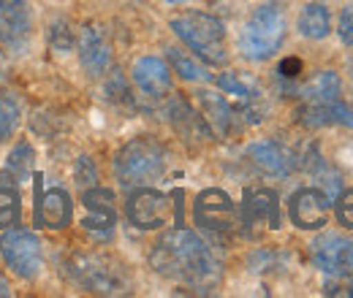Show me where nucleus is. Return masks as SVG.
<instances>
[{
  "mask_svg": "<svg viewBox=\"0 0 353 298\" xmlns=\"http://www.w3.org/2000/svg\"><path fill=\"white\" fill-rule=\"evenodd\" d=\"M150 263L161 277L188 285H212L218 277V263L199 233L188 228L166 231L150 253Z\"/></svg>",
  "mask_w": 353,
  "mask_h": 298,
  "instance_id": "f257e3e1",
  "label": "nucleus"
},
{
  "mask_svg": "<svg viewBox=\"0 0 353 298\" xmlns=\"http://www.w3.org/2000/svg\"><path fill=\"white\" fill-rule=\"evenodd\" d=\"M172 30L199 60L210 65H223L228 60L225 28L218 17L204 14V11H188L172 19Z\"/></svg>",
  "mask_w": 353,
  "mask_h": 298,
  "instance_id": "f03ea898",
  "label": "nucleus"
},
{
  "mask_svg": "<svg viewBox=\"0 0 353 298\" xmlns=\"http://www.w3.org/2000/svg\"><path fill=\"white\" fill-rule=\"evenodd\" d=\"M163 171H166V149L152 136H139L128 141L114 158V173L123 187L150 184L161 179Z\"/></svg>",
  "mask_w": 353,
  "mask_h": 298,
  "instance_id": "7ed1b4c3",
  "label": "nucleus"
},
{
  "mask_svg": "<svg viewBox=\"0 0 353 298\" xmlns=\"http://www.w3.org/2000/svg\"><path fill=\"white\" fill-rule=\"evenodd\" d=\"M285 41V17L277 6H259L242 33H239V52L242 57L253 60V63H264L269 60Z\"/></svg>",
  "mask_w": 353,
  "mask_h": 298,
  "instance_id": "20e7f679",
  "label": "nucleus"
},
{
  "mask_svg": "<svg viewBox=\"0 0 353 298\" xmlns=\"http://www.w3.org/2000/svg\"><path fill=\"white\" fill-rule=\"evenodd\" d=\"M71 274L82 288H88L90 293H101V296H120L128 288L123 266H117L112 257L95 255V253L74 255Z\"/></svg>",
  "mask_w": 353,
  "mask_h": 298,
  "instance_id": "39448f33",
  "label": "nucleus"
},
{
  "mask_svg": "<svg viewBox=\"0 0 353 298\" xmlns=\"http://www.w3.org/2000/svg\"><path fill=\"white\" fill-rule=\"evenodd\" d=\"M0 255L6 260V266L22 277V279H36L41 274L44 255H41V242L36 239L33 231L25 228H8L0 236Z\"/></svg>",
  "mask_w": 353,
  "mask_h": 298,
  "instance_id": "423d86ee",
  "label": "nucleus"
},
{
  "mask_svg": "<svg viewBox=\"0 0 353 298\" xmlns=\"http://www.w3.org/2000/svg\"><path fill=\"white\" fill-rule=\"evenodd\" d=\"M193 217H196L199 228H204L207 233H215V236H231L239 225L236 206H234L231 195L218 190V187L199 193V198L193 204Z\"/></svg>",
  "mask_w": 353,
  "mask_h": 298,
  "instance_id": "0eeeda50",
  "label": "nucleus"
},
{
  "mask_svg": "<svg viewBox=\"0 0 353 298\" xmlns=\"http://www.w3.org/2000/svg\"><path fill=\"white\" fill-rule=\"evenodd\" d=\"M218 87L234 98V111H239L248 123H261L266 114V100L259 82L253 76L228 71L218 79Z\"/></svg>",
  "mask_w": 353,
  "mask_h": 298,
  "instance_id": "6e6552de",
  "label": "nucleus"
},
{
  "mask_svg": "<svg viewBox=\"0 0 353 298\" xmlns=\"http://www.w3.org/2000/svg\"><path fill=\"white\" fill-rule=\"evenodd\" d=\"M315 266L337 279H353V242L337 233H323L312 242Z\"/></svg>",
  "mask_w": 353,
  "mask_h": 298,
  "instance_id": "1a4fd4ad",
  "label": "nucleus"
},
{
  "mask_svg": "<svg viewBox=\"0 0 353 298\" xmlns=\"http://www.w3.org/2000/svg\"><path fill=\"white\" fill-rule=\"evenodd\" d=\"M128 220L131 225L141 228V231H155V228H163L172 217V204H169V195L152 190V187H139L128 198Z\"/></svg>",
  "mask_w": 353,
  "mask_h": 298,
  "instance_id": "9d476101",
  "label": "nucleus"
},
{
  "mask_svg": "<svg viewBox=\"0 0 353 298\" xmlns=\"http://www.w3.org/2000/svg\"><path fill=\"white\" fill-rule=\"evenodd\" d=\"M85 204V217H82V228L92 233L95 239H109L114 233V193L106 187H88L82 195Z\"/></svg>",
  "mask_w": 353,
  "mask_h": 298,
  "instance_id": "9b49d317",
  "label": "nucleus"
},
{
  "mask_svg": "<svg viewBox=\"0 0 353 298\" xmlns=\"http://www.w3.org/2000/svg\"><path fill=\"white\" fill-rule=\"evenodd\" d=\"M329 195L318 187H302L291 195V204H288V214H291V222L302 231H318L326 225L329 220Z\"/></svg>",
  "mask_w": 353,
  "mask_h": 298,
  "instance_id": "f8f14e48",
  "label": "nucleus"
},
{
  "mask_svg": "<svg viewBox=\"0 0 353 298\" xmlns=\"http://www.w3.org/2000/svg\"><path fill=\"white\" fill-rule=\"evenodd\" d=\"M33 17L25 0H0V39L11 49H22L30 39Z\"/></svg>",
  "mask_w": 353,
  "mask_h": 298,
  "instance_id": "ddd939ff",
  "label": "nucleus"
},
{
  "mask_svg": "<svg viewBox=\"0 0 353 298\" xmlns=\"http://www.w3.org/2000/svg\"><path fill=\"white\" fill-rule=\"evenodd\" d=\"M242 225L253 236L259 225L280 228V212H277V195L266 187L248 190L245 193V209H242Z\"/></svg>",
  "mask_w": 353,
  "mask_h": 298,
  "instance_id": "4468645a",
  "label": "nucleus"
},
{
  "mask_svg": "<svg viewBox=\"0 0 353 298\" xmlns=\"http://www.w3.org/2000/svg\"><path fill=\"white\" fill-rule=\"evenodd\" d=\"M133 82L150 98H163L172 89V68L161 57H139L133 63Z\"/></svg>",
  "mask_w": 353,
  "mask_h": 298,
  "instance_id": "2eb2a0df",
  "label": "nucleus"
},
{
  "mask_svg": "<svg viewBox=\"0 0 353 298\" xmlns=\"http://www.w3.org/2000/svg\"><path fill=\"white\" fill-rule=\"evenodd\" d=\"M71 217H74L71 195L60 187L46 190L39 201V209H36V222L49 231H63L65 225H71Z\"/></svg>",
  "mask_w": 353,
  "mask_h": 298,
  "instance_id": "dca6fc26",
  "label": "nucleus"
},
{
  "mask_svg": "<svg viewBox=\"0 0 353 298\" xmlns=\"http://www.w3.org/2000/svg\"><path fill=\"white\" fill-rule=\"evenodd\" d=\"M79 60H82V68L90 76H103L106 74V68L112 63V52H109L106 39L101 36V30L85 28L79 33Z\"/></svg>",
  "mask_w": 353,
  "mask_h": 298,
  "instance_id": "f3484780",
  "label": "nucleus"
},
{
  "mask_svg": "<svg viewBox=\"0 0 353 298\" xmlns=\"http://www.w3.org/2000/svg\"><path fill=\"white\" fill-rule=\"evenodd\" d=\"M248 158L259 166L261 171L272 176H288L294 169V158L285 147H280L277 141H256L248 147Z\"/></svg>",
  "mask_w": 353,
  "mask_h": 298,
  "instance_id": "a211bd4d",
  "label": "nucleus"
},
{
  "mask_svg": "<svg viewBox=\"0 0 353 298\" xmlns=\"http://www.w3.org/2000/svg\"><path fill=\"white\" fill-rule=\"evenodd\" d=\"M199 106L204 111V123H210V128L215 130L221 138H228L234 128H236V111L234 106L223 98V95H215V92H199Z\"/></svg>",
  "mask_w": 353,
  "mask_h": 298,
  "instance_id": "6ab92c4d",
  "label": "nucleus"
},
{
  "mask_svg": "<svg viewBox=\"0 0 353 298\" xmlns=\"http://www.w3.org/2000/svg\"><path fill=\"white\" fill-rule=\"evenodd\" d=\"M299 33L310 39V41H321L329 36L332 30V14H329V6L323 3H307L299 14Z\"/></svg>",
  "mask_w": 353,
  "mask_h": 298,
  "instance_id": "aec40b11",
  "label": "nucleus"
},
{
  "mask_svg": "<svg viewBox=\"0 0 353 298\" xmlns=\"http://www.w3.org/2000/svg\"><path fill=\"white\" fill-rule=\"evenodd\" d=\"M166 54H169V63H172L174 74H179L185 82H199V85L212 82V74L207 71V65L193 52H182V49L172 46V49H166Z\"/></svg>",
  "mask_w": 353,
  "mask_h": 298,
  "instance_id": "412c9836",
  "label": "nucleus"
},
{
  "mask_svg": "<svg viewBox=\"0 0 353 298\" xmlns=\"http://www.w3.org/2000/svg\"><path fill=\"white\" fill-rule=\"evenodd\" d=\"M340 98V76L334 71H321L305 89H302V100L305 103H332Z\"/></svg>",
  "mask_w": 353,
  "mask_h": 298,
  "instance_id": "4be33fe9",
  "label": "nucleus"
},
{
  "mask_svg": "<svg viewBox=\"0 0 353 298\" xmlns=\"http://www.w3.org/2000/svg\"><path fill=\"white\" fill-rule=\"evenodd\" d=\"M33 160H36V155H33V147L28 144V141H19L8 155H6V163H3V179L8 182H22V179H28L30 176V171H33Z\"/></svg>",
  "mask_w": 353,
  "mask_h": 298,
  "instance_id": "5701e85b",
  "label": "nucleus"
},
{
  "mask_svg": "<svg viewBox=\"0 0 353 298\" xmlns=\"http://www.w3.org/2000/svg\"><path fill=\"white\" fill-rule=\"evenodd\" d=\"M169 120H172L185 136H190V133H196V136H210L207 123H204L185 100H174V103L169 106Z\"/></svg>",
  "mask_w": 353,
  "mask_h": 298,
  "instance_id": "b1692460",
  "label": "nucleus"
},
{
  "mask_svg": "<svg viewBox=\"0 0 353 298\" xmlns=\"http://www.w3.org/2000/svg\"><path fill=\"white\" fill-rule=\"evenodd\" d=\"M19 214H22L19 193L14 187H0V228L19 225Z\"/></svg>",
  "mask_w": 353,
  "mask_h": 298,
  "instance_id": "393cba45",
  "label": "nucleus"
},
{
  "mask_svg": "<svg viewBox=\"0 0 353 298\" xmlns=\"http://www.w3.org/2000/svg\"><path fill=\"white\" fill-rule=\"evenodd\" d=\"M19 125V103L11 95L0 98V141L11 138V133Z\"/></svg>",
  "mask_w": 353,
  "mask_h": 298,
  "instance_id": "a878e982",
  "label": "nucleus"
},
{
  "mask_svg": "<svg viewBox=\"0 0 353 298\" xmlns=\"http://www.w3.org/2000/svg\"><path fill=\"white\" fill-rule=\"evenodd\" d=\"M334 214H337L340 225H345V228L353 231V187L351 190H343V193L337 195V201H334Z\"/></svg>",
  "mask_w": 353,
  "mask_h": 298,
  "instance_id": "bb28decb",
  "label": "nucleus"
},
{
  "mask_svg": "<svg viewBox=\"0 0 353 298\" xmlns=\"http://www.w3.org/2000/svg\"><path fill=\"white\" fill-rule=\"evenodd\" d=\"M329 114H332V125H345L353 130V106L343 103L340 98L329 103Z\"/></svg>",
  "mask_w": 353,
  "mask_h": 298,
  "instance_id": "cd10ccee",
  "label": "nucleus"
},
{
  "mask_svg": "<svg viewBox=\"0 0 353 298\" xmlns=\"http://www.w3.org/2000/svg\"><path fill=\"white\" fill-rule=\"evenodd\" d=\"M337 33H340V41L345 43V46H353V6H345V8L340 11Z\"/></svg>",
  "mask_w": 353,
  "mask_h": 298,
  "instance_id": "c85d7f7f",
  "label": "nucleus"
},
{
  "mask_svg": "<svg viewBox=\"0 0 353 298\" xmlns=\"http://www.w3.org/2000/svg\"><path fill=\"white\" fill-rule=\"evenodd\" d=\"M77 182H79L82 187H92V184L98 182V173H95V166H92L90 158H79V160H77Z\"/></svg>",
  "mask_w": 353,
  "mask_h": 298,
  "instance_id": "c756f323",
  "label": "nucleus"
},
{
  "mask_svg": "<svg viewBox=\"0 0 353 298\" xmlns=\"http://www.w3.org/2000/svg\"><path fill=\"white\" fill-rule=\"evenodd\" d=\"M302 74V60L299 57H285L280 65H277V76L280 79H296Z\"/></svg>",
  "mask_w": 353,
  "mask_h": 298,
  "instance_id": "7c9ffc66",
  "label": "nucleus"
},
{
  "mask_svg": "<svg viewBox=\"0 0 353 298\" xmlns=\"http://www.w3.org/2000/svg\"><path fill=\"white\" fill-rule=\"evenodd\" d=\"M326 296H353V288H343V285H329Z\"/></svg>",
  "mask_w": 353,
  "mask_h": 298,
  "instance_id": "2f4dec72",
  "label": "nucleus"
},
{
  "mask_svg": "<svg viewBox=\"0 0 353 298\" xmlns=\"http://www.w3.org/2000/svg\"><path fill=\"white\" fill-rule=\"evenodd\" d=\"M11 296V288H8V282H6V277L0 274V298Z\"/></svg>",
  "mask_w": 353,
  "mask_h": 298,
  "instance_id": "473e14b6",
  "label": "nucleus"
},
{
  "mask_svg": "<svg viewBox=\"0 0 353 298\" xmlns=\"http://www.w3.org/2000/svg\"><path fill=\"white\" fill-rule=\"evenodd\" d=\"M163 3H188V0H163Z\"/></svg>",
  "mask_w": 353,
  "mask_h": 298,
  "instance_id": "72a5a7b5",
  "label": "nucleus"
}]
</instances>
